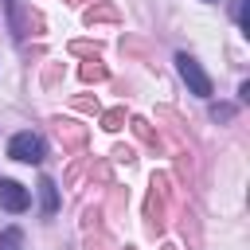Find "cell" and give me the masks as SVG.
Here are the masks:
<instances>
[{"label":"cell","mask_w":250,"mask_h":250,"mask_svg":"<svg viewBox=\"0 0 250 250\" xmlns=\"http://www.w3.org/2000/svg\"><path fill=\"white\" fill-rule=\"evenodd\" d=\"M39 199H43V215L59 211V188H55V180H39Z\"/></svg>","instance_id":"cell-4"},{"label":"cell","mask_w":250,"mask_h":250,"mask_svg":"<svg viewBox=\"0 0 250 250\" xmlns=\"http://www.w3.org/2000/svg\"><path fill=\"white\" fill-rule=\"evenodd\" d=\"M176 66H180V78L188 82V90H191V94L211 98V78H207V70H203L191 55H176Z\"/></svg>","instance_id":"cell-2"},{"label":"cell","mask_w":250,"mask_h":250,"mask_svg":"<svg viewBox=\"0 0 250 250\" xmlns=\"http://www.w3.org/2000/svg\"><path fill=\"white\" fill-rule=\"evenodd\" d=\"M234 20L238 27H246V0H234Z\"/></svg>","instance_id":"cell-7"},{"label":"cell","mask_w":250,"mask_h":250,"mask_svg":"<svg viewBox=\"0 0 250 250\" xmlns=\"http://www.w3.org/2000/svg\"><path fill=\"white\" fill-rule=\"evenodd\" d=\"M0 207L12 211V215H20V211L31 207V191L23 184H16V180H0Z\"/></svg>","instance_id":"cell-3"},{"label":"cell","mask_w":250,"mask_h":250,"mask_svg":"<svg viewBox=\"0 0 250 250\" xmlns=\"http://www.w3.org/2000/svg\"><path fill=\"white\" fill-rule=\"evenodd\" d=\"M20 242H23V234H20V227H8V230L0 234V250H20Z\"/></svg>","instance_id":"cell-5"},{"label":"cell","mask_w":250,"mask_h":250,"mask_svg":"<svg viewBox=\"0 0 250 250\" xmlns=\"http://www.w3.org/2000/svg\"><path fill=\"white\" fill-rule=\"evenodd\" d=\"M8 156L20 160V164H39V160H43V141H39L31 129H23V133H16V137L8 141Z\"/></svg>","instance_id":"cell-1"},{"label":"cell","mask_w":250,"mask_h":250,"mask_svg":"<svg viewBox=\"0 0 250 250\" xmlns=\"http://www.w3.org/2000/svg\"><path fill=\"white\" fill-rule=\"evenodd\" d=\"M211 117H215V121H230V117H234V105H215Z\"/></svg>","instance_id":"cell-6"}]
</instances>
